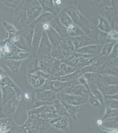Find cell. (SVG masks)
Masks as SVG:
<instances>
[{
    "mask_svg": "<svg viewBox=\"0 0 118 133\" xmlns=\"http://www.w3.org/2000/svg\"><path fill=\"white\" fill-rule=\"evenodd\" d=\"M97 6L99 15L108 21L111 30L118 31V1L102 0Z\"/></svg>",
    "mask_w": 118,
    "mask_h": 133,
    "instance_id": "obj_1",
    "label": "cell"
},
{
    "mask_svg": "<svg viewBox=\"0 0 118 133\" xmlns=\"http://www.w3.org/2000/svg\"><path fill=\"white\" fill-rule=\"evenodd\" d=\"M99 56L82 54L74 52L67 59L61 62L74 67L77 70L97 62Z\"/></svg>",
    "mask_w": 118,
    "mask_h": 133,
    "instance_id": "obj_2",
    "label": "cell"
},
{
    "mask_svg": "<svg viewBox=\"0 0 118 133\" xmlns=\"http://www.w3.org/2000/svg\"><path fill=\"white\" fill-rule=\"evenodd\" d=\"M28 118L22 125L27 133H45L51 127L47 121L37 115L27 114Z\"/></svg>",
    "mask_w": 118,
    "mask_h": 133,
    "instance_id": "obj_3",
    "label": "cell"
},
{
    "mask_svg": "<svg viewBox=\"0 0 118 133\" xmlns=\"http://www.w3.org/2000/svg\"><path fill=\"white\" fill-rule=\"evenodd\" d=\"M79 20L76 25L80 28L85 35L89 37L96 42L97 41L98 36L100 31L97 27L90 23L79 11Z\"/></svg>",
    "mask_w": 118,
    "mask_h": 133,
    "instance_id": "obj_4",
    "label": "cell"
},
{
    "mask_svg": "<svg viewBox=\"0 0 118 133\" xmlns=\"http://www.w3.org/2000/svg\"><path fill=\"white\" fill-rule=\"evenodd\" d=\"M25 1H20L18 7L15 9L14 26L18 31L21 30L28 24L27 11L25 6Z\"/></svg>",
    "mask_w": 118,
    "mask_h": 133,
    "instance_id": "obj_5",
    "label": "cell"
},
{
    "mask_svg": "<svg viewBox=\"0 0 118 133\" xmlns=\"http://www.w3.org/2000/svg\"><path fill=\"white\" fill-rule=\"evenodd\" d=\"M25 6L27 11L28 24L34 22L43 14V11L38 1H25Z\"/></svg>",
    "mask_w": 118,
    "mask_h": 133,
    "instance_id": "obj_6",
    "label": "cell"
},
{
    "mask_svg": "<svg viewBox=\"0 0 118 133\" xmlns=\"http://www.w3.org/2000/svg\"><path fill=\"white\" fill-rule=\"evenodd\" d=\"M90 92L89 87L81 84L76 80L68 83L64 89L60 92L68 95L89 97Z\"/></svg>",
    "mask_w": 118,
    "mask_h": 133,
    "instance_id": "obj_7",
    "label": "cell"
},
{
    "mask_svg": "<svg viewBox=\"0 0 118 133\" xmlns=\"http://www.w3.org/2000/svg\"><path fill=\"white\" fill-rule=\"evenodd\" d=\"M89 97L72 95L60 92L57 94V99L61 102L75 106H82L88 101Z\"/></svg>",
    "mask_w": 118,
    "mask_h": 133,
    "instance_id": "obj_8",
    "label": "cell"
},
{
    "mask_svg": "<svg viewBox=\"0 0 118 133\" xmlns=\"http://www.w3.org/2000/svg\"><path fill=\"white\" fill-rule=\"evenodd\" d=\"M52 50V45L48 39L46 33L43 30L39 45L36 51L35 58L50 56Z\"/></svg>",
    "mask_w": 118,
    "mask_h": 133,
    "instance_id": "obj_9",
    "label": "cell"
},
{
    "mask_svg": "<svg viewBox=\"0 0 118 133\" xmlns=\"http://www.w3.org/2000/svg\"><path fill=\"white\" fill-rule=\"evenodd\" d=\"M21 99V95H17L3 105L4 117L12 118Z\"/></svg>",
    "mask_w": 118,
    "mask_h": 133,
    "instance_id": "obj_10",
    "label": "cell"
},
{
    "mask_svg": "<svg viewBox=\"0 0 118 133\" xmlns=\"http://www.w3.org/2000/svg\"><path fill=\"white\" fill-rule=\"evenodd\" d=\"M66 12L75 24H77L79 20V10L77 7V1H65L64 7L62 9Z\"/></svg>",
    "mask_w": 118,
    "mask_h": 133,
    "instance_id": "obj_11",
    "label": "cell"
},
{
    "mask_svg": "<svg viewBox=\"0 0 118 133\" xmlns=\"http://www.w3.org/2000/svg\"><path fill=\"white\" fill-rule=\"evenodd\" d=\"M35 31L32 42V46L30 51V52L33 55L34 58L35 56L36 51L39 46L43 31L41 24L35 22Z\"/></svg>",
    "mask_w": 118,
    "mask_h": 133,
    "instance_id": "obj_12",
    "label": "cell"
},
{
    "mask_svg": "<svg viewBox=\"0 0 118 133\" xmlns=\"http://www.w3.org/2000/svg\"><path fill=\"white\" fill-rule=\"evenodd\" d=\"M51 127L57 130H61L65 133L69 132V120L67 117H59L51 120L49 122Z\"/></svg>",
    "mask_w": 118,
    "mask_h": 133,
    "instance_id": "obj_13",
    "label": "cell"
},
{
    "mask_svg": "<svg viewBox=\"0 0 118 133\" xmlns=\"http://www.w3.org/2000/svg\"><path fill=\"white\" fill-rule=\"evenodd\" d=\"M70 38L75 47V51L87 46L97 44V42L90 38L85 34Z\"/></svg>",
    "mask_w": 118,
    "mask_h": 133,
    "instance_id": "obj_14",
    "label": "cell"
},
{
    "mask_svg": "<svg viewBox=\"0 0 118 133\" xmlns=\"http://www.w3.org/2000/svg\"><path fill=\"white\" fill-rule=\"evenodd\" d=\"M36 98L42 102L52 103L57 99V94L51 90H34Z\"/></svg>",
    "mask_w": 118,
    "mask_h": 133,
    "instance_id": "obj_15",
    "label": "cell"
},
{
    "mask_svg": "<svg viewBox=\"0 0 118 133\" xmlns=\"http://www.w3.org/2000/svg\"><path fill=\"white\" fill-rule=\"evenodd\" d=\"M25 98L27 99V110L35 109L45 105L52 104V103H46L42 102L36 98L34 91L29 94H25Z\"/></svg>",
    "mask_w": 118,
    "mask_h": 133,
    "instance_id": "obj_16",
    "label": "cell"
},
{
    "mask_svg": "<svg viewBox=\"0 0 118 133\" xmlns=\"http://www.w3.org/2000/svg\"><path fill=\"white\" fill-rule=\"evenodd\" d=\"M35 22H33L27 24L21 30L19 31L20 34L23 37L26 42L27 43L30 49L32 46V42L35 31Z\"/></svg>",
    "mask_w": 118,
    "mask_h": 133,
    "instance_id": "obj_17",
    "label": "cell"
},
{
    "mask_svg": "<svg viewBox=\"0 0 118 133\" xmlns=\"http://www.w3.org/2000/svg\"><path fill=\"white\" fill-rule=\"evenodd\" d=\"M107 57H100L99 56L97 62L81 68L79 71L82 75L86 73H95L98 74L99 70L105 63Z\"/></svg>",
    "mask_w": 118,
    "mask_h": 133,
    "instance_id": "obj_18",
    "label": "cell"
},
{
    "mask_svg": "<svg viewBox=\"0 0 118 133\" xmlns=\"http://www.w3.org/2000/svg\"><path fill=\"white\" fill-rule=\"evenodd\" d=\"M58 48L63 50L67 54L70 56L75 52V49L73 44L70 37L62 38L56 47L52 48Z\"/></svg>",
    "mask_w": 118,
    "mask_h": 133,
    "instance_id": "obj_19",
    "label": "cell"
},
{
    "mask_svg": "<svg viewBox=\"0 0 118 133\" xmlns=\"http://www.w3.org/2000/svg\"><path fill=\"white\" fill-rule=\"evenodd\" d=\"M118 77L108 74L98 75L97 83V87L104 85H118Z\"/></svg>",
    "mask_w": 118,
    "mask_h": 133,
    "instance_id": "obj_20",
    "label": "cell"
},
{
    "mask_svg": "<svg viewBox=\"0 0 118 133\" xmlns=\"http://www.w3.org/2000/svg\"><path fill=\"white\" fill-rule=\"evenodd\" d=\"M103 45L99 44L87 46L75 50V52L82 54L99 55Z\"/></svg>",
    "mask_w": 118,
    "mask_h": 133,
    "instance_id": "obj_21",
    "label": "cell"
},
{
    "mask_svg": "<svg viewBox=\"0 0 118 133\" xmlns=\"http://www.w3.org/2000/svg\"><path fill=\"white\" fill-rule=\"evenodd\" d=\"M38 59L39 66L41 71L49 75L51 66L55 59L50 56H42Z\"/></svg>",
    "mask_w": 118,
    "mask_h": 133,
    "instance_id": "obj_22",
    "label": "cell"
},
{
    "mask_svg": "<svg viewBox=\"0 0 118 133\" xmlns=\"http://www.w3.org/2000/svg\"><path fill=\"white\" fill-rule=\"evenodd\" d=\"M52 28L57 32L62 38L68 37L67 33V28L65 27L60 22L58 16H57L50 22Z\"/></svg>",
    "mask_w": 118,
    "mask_h": 133,
    "instance_id": "obj_23",
    "label": "cell"
},
{
    "mask_svg": "<svg viewBox=\"0 0 118 133\" xmlns=\"http://www.w3.org/2000/svg\"><path fill=\"white\" fill-rule=\"evenodd\" d=\"M56 113L55 109L53 104L45 105L39 108L27 110V114H32L40 116L48 113Z\"/></svg>",
    "mask_w": 118,
    "mask_h": 133,
    "instance_id": "obj_24",
    "label": "cell"
},
{
    "mask_svg": "<svg viewBox=\"0 0 118 133\" xmlns=\"http://www.w3.org/2000/svg\"><path fill=\"white\" fill-rule=\"evenodd\" d=\"M76 71H77V70L76 68L62 62L58 72H57L53 76H50L49 79L51 80H55L56 78L57 77L66 76Z\"/></svg>",
    "mask_w": 118,
    "mask_h": 133,
    "instance_id": "obj_25",
    "label": "cell"
},
{
    "mask_svg": "<svg viewBox=\"0 0 118 133\" xmlns=\"http://www.w3.org/2000/svg\"><path fill=\"white\" fill-rule=\"evenodd\" d=\"M27 81L35 90L37 89L44 84L46 79L37 75L27 74Z\"/></svg>",
    "mask_w": 118,
    "mask_h": 133,
    "instance_id": "obj_26",
    "label": "cell"
},
{
    "mask_svg": "<svg viewBox=\"0 0 118 133\" xmlns=\"http://www.w3.org/2000/svg\"><path fill=\"white\" fill-rule=\"evenodd\" d=\"M1 61L3 64L8 67L11 71L15 75L19 74L20 67L22 62L23 61H15L11 59H2Z\"/></svg>",
    "mask_w": 118,
    "mask_h": 133,
    "instance_id": "obj_27",
    "label": "cell"
},
{
    "mask_svg": "<svg viewBox=\"0 0 118 133\" xmlns=\"http://www.w3.org/2000/svg\"><path fill=\"white\" fill-rule=\"evenodd\" d=\"M12 118H0V133H7L15 125Z\"/></svg>",
    "mask_w": 118,
    "mask_h": 133,
    "instance_id": "obj_28",
    "label": "cell"
},
{
    "mask_svg": "<svg viewBox=\"0 0 118 133\" xmlns=\"http://www.w3.org/2000/svg\"><path fill=\"white\" fill-rule=\"evenodd\" d=\"M0 88L2 90L3 105L17 95L15 90L11 87L5 85Z\"/></svg>",
    "mask_w": 118,
    "mask_h": 133,
    "instance_id": "obj_29",
    "label": "cell"
},
{
    "mask_svg": "<svg viewBox=\"0 0 118 133\" xmlns=\"http://www.w3.org/2000/svg\"><path fill=\"white\" fill-rule=\"evenodd\" d=\"M45 32L46 33L48 39L52 45V48L56 47L62 39L52 27Z\"/></svg>",
    "mask_w": 118,
    "mask_h": 133,
    "instance_id": "obj_30",
    "label": "cell"
},
{
    "mask_svg": "<svg viewBox=\"0 0 118 133\" xmlns=\"http://www.w3.org/2000/svg\"><path fill=\"white\" fill-rule=\"evenodd\" d=\"M82 76V74L81 72L79 71V70H78L66 76L57 77L56 78L55 80H57L60 82L70 83L76 81L78 80L79 77Z\"/></svg>",
    "mask_w": 118,
    "mask_h": 133,
    "instance_id": "obj_31",
    "label": "cell"
},
{
    "mask_svg": "<svg viewBox=\"0 0 118 133\" xmlns=\"http://www.w3.org/2000/svg\"><path fill=\"white\" fill-rule=\"evenodd\" d=\"M38 2L42 9L43 13L50 12L57 15L53 0H39Z\"/></svg>",
    "mask_w": 118,
    "mask_h": 133,
    "instance_id": "obj_32",
    "label": "cell"
},
{
    "mask_svg": "<svg viewBox=\"0 0 118 133\" xmlns=\"http://www.w3.org/2000/svg\"><path fill=\"white\" fill-rule=\"evenodd\" d=\"M64 105L67 110L68 113L70 115V117L72 118L75 122L77 123L78 121V118L77 117V114L81 112L82 110L80 109V106H75L73 105L68 104L64 102H61Z\"/></svg>",
    "mask_w": 118,
    "mask_h": 133,
    "instance_id": "obj_33",
    "label": "cell"
},
{
    "mask_svg": "<svg viewBox=\"0 0 118 133\" xmlns=\"http://www.w3.org/2000/svg\"><path fill=\"white\" fill-rule=\"evenodd\" d=\"M97 88L104 96L118 94V85H104L98 86Z\"/></svg>",
    "mask_w": 118,
    "mask_h": 133,
    "instance_id": "obj_34",
    "label": "cell"
},
{
    "mask_svg": "<svg viewBox=\"0 0 118 133\" xmlns=\"http://www.w3.org/2000/svg\"><path fill=\"white\" fill-rule=\"evenodd\" d=\"M5 85H7L9 86L12 87L15 90L17 95H21L22 94V90L20 89V88L18 87V86L14 83L12 79H11L10 77L8 75L0 81L1 87Z\"/></svg>",
    "mask_w": 118,
    "mask_h": 133,
    "instance_id": "obj_35",
    "label": "cell"
},
{
    "mask_svg": "<svg viewBox=\"0 0 118 133\" xmlns=\"http://www.w3.org/2000/svg\"><path fill=\"white\" fill-rule=\"evenodd\" d=\"M53 105L54 106L56 111L60 116H65L70 117V115L67 112V110L64 107V105L58 99L55 100L53 102Z\"/></svg>",
    "mask_w": 118,
    "mask_h": 133,
    "instance_id": "obj_36",
    "label": "cell"
},
{
    "mask_svg": "<svg viewBox=\"0 0 118 133\" xmlns=\"http://www.w3.org/2000/svg\"><path fill=\"white\" fill-rule=\"evenodd\" d=\"M50 56L56 60L60 61H64L69 57L63 50L58 48L52 49Z\"/></svg>",
    "mask_w": 118,
    "mask_h": 133,
    "instance_id": "obj_37",
    "label": "cell"
},
{
    "mask_svg": "<svg viewBox=\"0 0 118 133\" xmlns=\"http://www.w3.org/2000/svg\"><path fill=\"white\" fill-rule=\"evenodd\" d=\"M57 16L60 22L66 28L68 27L70 25L74 24L70 17L63 10L59 12V14H57Z\"/></svg>",
    "mask_w": 118,
    "mask_h": 133,
    "instance_id": "obj_38",
    "label": "cell"
},
{
    "mask_svg": "<svg viewBox=\"0 0 118 133\" xmlns=\"http://www.w3.org/2000/svg\"><path fill=\"white\" fill-rule=\"evenodd\" d=\"M67 33L69 37H74L84 35L82 30L77 25L75 24L69 26L67 28Z\"/></svg>",
    "mask_w": 118,
    "mask_h": 133,
    "instance_id": "obj_39",
    "label": "cell"
},
{
    "mask_svg": "<svg viewBox=\"0 0 118 133\" xmlns=\"http://www.w3.org/2000/svg\"><path fill=\"white\" fill-rule=\"evenodd\" d=\"M99 24L97 26L100 31L109 33L111 31V26L108 21L101 16H98Z\"/></svg>",
    "mask_w": 118,
    "mask_h": 133,
    "instance_id": "obj_40",
    "label": "cell"
},
{
    "mask_svg": "<svg viewBox=\"0 0 118 133\" xmlns=\"http://www.w3.org/2000/svg\"><path fill=\"white\" fill-rule=\"evenodd\" d=\"M39 59L34 58L27 65V73L28 74H34L40 69L39 66Z\"/></svg>",
    "mask_w": 118,
    "mask_h": 133,
    "instance_id": "obj_41",
    "label": "cell"
},
{
    "mask_svg": "<svg viewBox=\"0 0 118 133\" xmlns=\"http://www.w3.org/2000/svg\"><path fill=\"white\" fill-rule=\"evenodd\" d=\"M57 15L50 12H44L34 22L35 23H40L42 24L45 23H50L51 21L57 16Z\"/></svg>",
    "mask_w": 118,
    "mask_h": 133,
    "instance_id": "obj_42",
    "label": "cell"
},
{
    "mask_svg": "<svg viewBox=\"0 0 118 133\" xmlns=\"http://www.w3.org/2000/svg\"><path fill=\"white\" fill-rule=\"evenodd\" d=\"M98 75L95 73H86L84 74L82 76L86 80L89 87H90L93 85H97Z\"/></svg>",
    "mask_w": 118,
    "mask_h": 133,
    "instance_id": "obj_43",
    "label": "cell"
},
{
    "mask_svg": "<svg viewBox=\"0 0 118 133\" xmlns=\"http://www.w3.org/2000/svg\"><path fill=\"white\" fill-rule=\"evenodd\" d=\"M118 117H116L111 120L107 119L102 121L101 124L100 126V127L107 128L118 129Z\"/></svg>",
    "mask_w": 118,
    "mask_h": 133,
    "instance_id": "obj_44",
    "label": "cell"
},
{
    "mask_svg": "<svg viewBox=\"0 0 118 133\" xmlns=\"http://www.w3.org/2000/svg\"><path fill=\"white\" fill-rule=\"evenodd\" d=\"M14 44L16 47L20 50L30 52V49L27 45V43L26 42L25 39L21 34L20 35L17 41L14 43Z\"/></svg>",
    "mask_w": 118,
    "mask_h": 133,
    "instance_id": "obj_45",
    "label": "cell"
},
{
    "mask_svg": "<svg viewBox=\"0 0 118 133\" xmlns=\"http://www.w3.org/2000/svg\"><path fill=\"white\" fill-rule=\"evenodd\" d=\"M117 42V41H116ZM116 42L108 43L105 44L102 48L100 54L99 55L100 57H108L110 54L114 44Z\"/></svg>",
    "mask_w": 118,
    "mask_h": 133,
    "instance_id": "obj_46",
    "label": "cell"
},
{
    "mask_svg": "<svg viewBox=\"0 0 118 133\" xmlns=\"http://www.w3.org/2000/svg\"><path fill=\"white\" fill-rule=\"evenodd\" d=\"M89 88H90V92L96 98H97L102 107L103 105L104 102L105 101L104 97V95L98 89L97 85L91 86L89 87Z\"/></svg>",
    "mask_w": 118,
    "mask_h": 133,
    "instance_id": "obj_47",
    "label": "cell"
},
{
    "mask_svg": "<svg viewBox=\"0 0 118 133\" xmlns=\"http://www.w3.org/2000/svg\"><path fill=\"white\" fill-rule=\"evenodd\" d=\"M118 109H112L106 107L105 114L103 118H102L101 120L104 121L105 120L109 119V118H115L118 117Z\"/></svg>",
    "mask_w": 118,
    "mask_h": 133,
    "instance_id": "obj_48",
    "label": "cell"
},
{
    "mask_svg": "<svg viewBox=\"0 0 118 133\" xmlns=\"http://www.w3.org/2000/svg\"><path fill=\"white\" fill-rule=\"evenodd\" d=\"M97 42V44L100 45H104L105 44L112 42L109 40L108 38V33L100 31L98 36Z\"/></svg>",
    "mask_w": 118,
    "mask_h": 133,
    "instance_id": "obj_49",
    "label": "cell"
},
{
    "mask_svg": "<svg viewBox=\"0 0 118 133\" xmlns=\"http://www.w3.org/2000/svg\"><path fill=\"white\" fill-rule=\"evenodd\" d=\"M30 52L28 51H22L15 53L9 59L18 61H24L30 56Z\"/></svg>",
    "mask_w": 118,
    "mask_h": 133,
    "instance_id": "obj_50",
    "label": "cell"
},
{
    "mask_svg": "<svg viewBox=\"0 0 118 133\" xmlns=\"http://www.w3.org/2000/svg\"><path fill=\"white\" fill-rule=\"evenodd\" d=\"M105 101L106 103L107 107L111 108L112 109H118V100L115 99L113 98H109L106 95L104 96Z\"/></svg>",
    "mask_w": 118,
    "mask_h": 133,
    "instance_id": "obj_51",
    "label": "cell"
},
{
    "mask_svg": "<svg viewBox=\"0 0 118 133\" xmlns=\"http://www.w3.org/2000/svg\"><path fill=\"white\" fill-rule=\"evenodd\" d=\"M20 1L19 0H0V4L9 8L15 9L18 7Z\"/></svg>",
    "mask_w": 118,
    "mask_h": 133,
    "instance_id": "obj_52",
    "label": "cell"
},
{
    "mask_svg": "<svg viewBox=\"0 0 118 133\" xmlns=\"http://www.w3.org/2000/svg\"><path fill=\"white\" fill-rule=\"evenodd\" d=\"M2 24H3V27L5 29L7 34H15L18 33L19 32V31L17 30L14 25L11 24L10 23H7L6 21H3Z\"/></svg>",
    "mask_w": 118,
    "mask_h": 133,
    "instance_id": "obj_53",
    "label": "cell"
},
{
    "mask_svg": "<svg viewBox=\"0 0 118 133\" xmlns=\"http://www.w3.org/2000/svg\"><path fill=\"white\" fill-rule=\"evenodd\" d=\"M62 63V62L61 61H57V60L55 59L53 63L52 64V66H51L49 75L53 76V75L56 74L57 72H58V71H59L60 67Z\"/></svg>",
    "mask_w": 118,
    "mask_h": 133,
    "instance_id": "obj_54",
    "label": "cell"
},
{
    "mask_svg": "<svg viewBox=\"0 0 118 133\" xmlns=\"http://www.w3.org/2000/svg\"><path fill=\"white\" fill-rule=\"evenodd\" d=\"M88 101L91 106L93 108H99L102 107L100 103L91 92H90L89 95Z\"/></svg>",
    "mask_w": 118,
    "mask_h": 133,
    "instance_id": "obj_55",
    "label": "cell"
},
{
    "mask_svg": "<svg viewBox=\"0 0 118 133\" xmlns=\"http://www.w3.org/2000/svg\"><path fill=\"white\" fill-rule=\"evenodd\" d=\"M53 3L55 7L57 15L64 7L65 1L63 0H53Z\"/></svg>",
    "mask_w": 118,
    "mask_h": 133,
    "instance_id": "obj_56",
    "label": "cell"
},
{
    "mask_svg": "<svg viewBox=\"0 0 118 133\" xmlns=\"http://www.w3.org/2000/svg\"><path fill=\"white\" fill-rule=\"evenodd\" d=\"M7 133H27L22 125L15 124Z\"/></svg>",
    "mask_w": 118,
    "mask_h": 133,
    "instance_id": "obj_57",
    "label": "cell"
},
{
    "mask_svg": "<svg viewBox=\"0 0 118 133\" xmlns=\"http://www.w3.org/2000/svg\"><path fill=\"white\" fill-rule=\"evenodd\" d=\"M118 43L117 41L114 44L113 49L109 55L108 57L111 59H114L118 57Z\"/></svg>",
    "mask_w": 118,
    "mask_h": 133,
    "instance_id": "obj_58",
    "label": "cell"
},
{
    "mask_svg": "<svg viewBox=\"0 0 118 133\" xmlns=\"http://www.w3.org/2000/svg\"><path fill=\"white\" fill-rule=\"evenodd\" d=\"M108 38L112 42L118 41V32L117 31L112 30L108 33Z\"/></svg>",
    "mask_w": 118,
    "mask_h": 133,
    "instance_id": "obj_59",
    "label": "cell"
},
{
    "mask_svg": "<svg viewBox=\"0 0 118 133\" xmlns=\"http://www.w3.org/2000/svg\"><path fill=\"white\" fill-rule=\"evenodd\" d=\"M7 38L6 36L5 39L4 40H2L0 41V58L1 57L2 54H3L4 49H5V46L6 45V44L7 43Z\"/></svg>",
    "mask_w": 118,
    "mask_h": 133,
    "instance_id": "obj_60",
    "label": "cell"
},
{
    "mask_svg": "<svg viewBox=\"0 0 118 133\" xmlns=\"http://www.w3.org/2000/svg\"><path fill=\"white\" fill-rule=\"evenodd\" d=\"M35 74L37 75L38 76H40L41 77H43L44 79H49L50 77V75L49 74H47L46 73L44 72L43 71H41V70H39L37 72H36Z\"/></svg>",
    "mask_w": 118,
    "mask_h": 133,
    "instance_id": "obj_61",
    "label": "cell"
},
{
    "mask_svg": "<svg viewBox=\"0 0 118 133\" xmlns=\"http://www.w3.org/2000/svg\"><path fill=\"white\" fill-rule=\"evenodd\" d=\"M2 107H3L2 96V90L0 88V118H4L3 115Z\"/></svg>",
    "mask_w": 118,
    "mask_h": 133,
    "instance_id": "obj_62",
    "label": "cell"
},
{
    "mask_svg": "<svg viewBox=\"0 0 118 133\" xmlns=\"http://www.w3.org/2000/svg\"><path fill=\"white\" fill-rule=\"evenodd\" d=\"M101 130L108 133H118V129L107 128L105 127H100Z\"/></svg>",
    "mask_w": 118,
    "mask_h": 133,
    "instance_id": "obj_63",
    "label": "cell"
},
{
    "mask_svg": "<svg viewBox=\"0 0 118 133\" xmlns=\"http://www.w3.org/2000/svg\"><path fill=\"white\" fill-rule=\"evenodd\" d=\"M7 76V73L2 68L0 67V81Z\"/></svg>",
    "mask_w": 118,
    "mask_h": 133,
    "instance_id": "obj_64",
    "label": "cell"
}]
</instances>
